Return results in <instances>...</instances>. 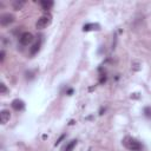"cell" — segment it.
<instances>
[{
    "label": "cell",
    "mask_w": 151,
    "mask_h": 151,
    "mask_svg": "<svg viewBox=\"0 0 151 151\" xmlns=\"http://www.w3.org/2000/svg\"><path fill=\"white\" fill-rule=\"evenodd\" d=\"M123 144H124L125 147L129 149L130 151H140V150H142L140 143H139L137 139L132 138V137H126V138L123 140Z\"/></svg>",
    "instance_id": "cell-1"
},
{
    "label": "cell",
    "mask_w": 151,
    "mask_h": 151,
    "mask_svg": "<svg viewBox=\"0 0 151 151\" xmlns=\"http://www.w3.org/2000/svg\"><path fill=\"white\" fill-rule=\"evenodd\" d=\"M51 22H52V15H51L50 13H46V14L41 15V17L38 19L35 26H37V28L42 29V28H46Z\"/></svg>",
    "instance_id": "cell-2"
},
{
    "label": "cell",
    "mask_w": 151,
    "mask_h": 151,
    "mask_svg": "<svg viewBox=\"0 0 151 151\" xmlns=\"http://www.w3.org/2000/svg\"><path fill=\"white\" fill-rule=\"evenodd\" d=\"M14 20H15V18H14V15L11 14V13H5V14H2V15L0 17V24H1V26H8V25H11Z\"/></svg>",
    "instance_id": "cell-3"
},
{
    "label": "cell",
    "mask_w": 151,
    "mask_h": 151,
    "mask_svg": "<svg viewBox=\"0 0 151 151\" xmlns=\"http://www.w3.org/2000/svg\"><path fill=\"white\" fill-rule=\"evenodd\" d=\"M19 41H20V44H21V45L27 46L28 44H31V42L33 41V34H32V33H29V32H24V33L20 35Z\"/></svg>",
    "instance_id": "cell-4"
},
{
    "label": "cell",
    "mask_w": 151,
    "mask_h": 151,
    "mask_svg": "<svg viewBox=\"0 0 151 151\" xmlns=\"http://www.w3.org/2000/svg\"><path fill=\"white\" fill-rule=\"evenodd\" d=\"M11 106H12V109L15 110V111H21V110H24V107H25V103H24V100H21V99H14V100L12 101Z\"/></svg>",
    "instance_id": "cell-5"
},
{
    "label": "cell",
    "mask_w": 151,
    "mask_h": 151,
    "mask_svg": "<svg viewBox=\"0 0 151 151\" xmlns=\"http://www.w3.org/2000/svg\"><path fill=\"white\" fill-rule=\"evenodd\" d=\"M9 118H11V113H9L8 110H2L0 112V122H1V124H6L9 120Z\"/></svg>",
    "instance_id": "cell-6"
},
{
    "label": "cell",
    "mask_w": 151,
    "mask_h": 151,
    "mask_svg": "<svg viewBox=\"0 0 151 151\" xmlns=\"http://www.w3.org/2000/svg\"><path fill=\"white\" fill-rule=\"evenodd\" d=\"M40 46H41V41H40V40H39V41H37L35 44H33V45H32V47L29 48V54H31V55L37 54V53L39 52V50H40Z\"/></svg>",
    "instance_id": "cell-7"
},
{
    "label": "cell",
    "mask_w": 151,
    "mask_h": 151,
    "mask_svg": "<svg viewBox=\"0 0 151 151\" xmlns=\"http://www.w3.org/2000/svg\"><path fill=\"white\" fill-rule=\"evenodd\" d=\"M40 6H41V8L45 9V11L51 9L52 6H53V1H51V0H41V1H40Z\"/></svg>",
    "instance_id": "cell-8"
},
{
    "label": "cell",
    "mask_w": 151,
    "mask_h": 151,
    "mask_svg": "<svg viewBox=\"0 0 151 151\" xmlns=\"http://www.w3.org/2000/svg\"><path fill=\"white\" fill-rule=\"evenodd\" d=\"M99 28H100V26H99L98 24H86V25H84L83 31H84V32H88V31H92V29H99Z\"/></svg>",
    "instance_id": "cell-9"
},
{
    "label": "cell",
    "mask_w": 151,
    "mask_h": 151,
    "mask_svg": "<svg viewBox=\"0 0 151 151\" xmlns=\"http://www.w3.org/2000/svg\"><path fill=\"white\" fill-rule=\"evenodd\" d=\"M24 5H25V1L24 0H15L13 2V8L15 11H19V9H21L24 7Z\"/></svg>",
    "instance_id": "cell-10"
},
{
    "label": "cell",
    "mask_w": 151,
    "mask_h": 151,
    "mask_svg": "<svg viewBox=\"0 0 151 151\" xmlns=\"http://www.w3.org/2000/svg\"><path fill=\"white\" fill-rule=\"evenodd\" d=\"M77 145V139H73V140H71L65 147H64V150L63 151H72L73 149H74V146Z\"/></svg>",
    "instance_id": "cell-11"
},
{
    "label": "cell",
    "mask_w": 151,
    "mask_h": 151,
    "mask_svg": "<svg viewBox=\"0 0 151 151\" xmlns=\"http://www.w3.org/2000/svg\"><path fill=\"white\" fill-rule=\"evenodd\" d=\"M144 114H145V117H147V118H151V107L146 106V107L144 109Z\"/></svg>",
    "instance_id": "cell-12"
},
{
    "label": "cell",
    "mask_w": 151,
    "mask_h": 151,
    "mask_svg": "<svg viewBox=\"0 0 151 151\" xmlns=\"http://www.w3.org/2000/svg\"><path fill=\"white\" fill-rule=\"evenodd\" d=\"M6 92H7V87H6V85H5L4 83H1V84H0V93L4 94V93H6Z\"/></svg>",
    "instance_id": "cell-13"
},
{
    "label": "cell",
    "mask_w": 151,
    "mask_h": 151,
    "mask_svg": "<svg viewBox=\"0 0 151 151\" xmlns=\"http://www.w3.org/2000/svg\"><path fill=\"white\" fill-rule=\"evenodd\" d=\"M5 60V51L2 50L1 52H0V63H2Z\"/></svg>",
    "instance_id": "cell-14"
},
{
    "label": "cell",
    "mask_w": 151,
    "mask_h": 151,
    "mask_svg": "<svg viewBox=\"0 0 151 151\" xmlns=\"http://www.w3.org/2000/svg\"><path fill=\"white\" fill-rule=\"evenodd\" d=\"M64 138H65V134H63V136H60V138H59V139H58V140L55 142V146H57L58 144H60V142H61V140H63Z\"/></svg>",
    "instance_id": "cell-15"
},
{
    "label": "cell",
    "mask_w": 151,
    "mask_h": 151,
    "mask_svg": "<svg viewBox=\"0 0 151 151\" xmlns=\"http://www.w3.org/2000/svg\"><path fill=\"white\" fill-rule=\"evenodd\" d=\"M105 81H106V77H105V76H101V78H100L99 83H100V84H103V83H105Z\"/></svg>",
    "instance_id": "cell-16"
},
{
    "label": "cell",
    "mask_w": 151,
    "mask_h": 151,
    "mask_svg": "<svg viewBox=\"0 0 151 151\" xmlns=\"http://www.w3.org/2000/svg\"><path fill=\"white\" fill-rule=\"evenodd\" d=\"M67 93H68V94H70V96H71V94H72V93H73V90H72V88H70V90H68V91H67Z\"/></svg>",
    "instance_id": "cell-17"
},
{
    "label": "cell",
    "mask_w": 151,
    "mask_h": 151,
    "mask_svg": "<svg viewBox=\"0 0 151 151\" xmlns=\"http://www.w3.org/2000/svg\"><path fill=\"white\" fill-rule=\"evenodd\" d=\"M87 151H91V149H88V150H87Z\"/></svg>",
    "instance_id": "cell-18"
}]
</instances>
